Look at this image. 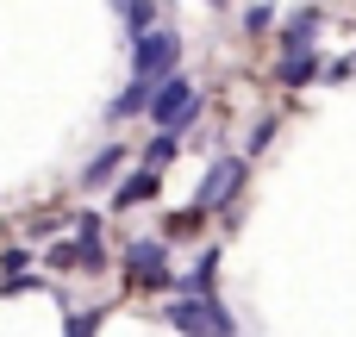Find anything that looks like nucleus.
<instances>
[{"label": "nucleus", "mask_w": 356, "mask_h": 337, "mask_svg": "<svg viewBox=\"0 0 356 337\" xmlns=\"http://www.w3.org/2000/svg\"><path fill=\"white\" fill-rule=\"evenodd\" d=\"M169 156H175V131H156V144L144 150V163H150V169L163 175V169H169Z\"/></svg>", "instance_id": "nucleus-13"}, {"label": "nucleus", "mask_w": 356, "mask_h": 337, "mask_svg": "<svg viewBox=\"0 0 356 337\" xmlns=\"http://www.w3.org/2000/svg\"><path fill=\"white\" fill-rule=\"evenodd\" d=\"M175 63H181V31H169V25H150V31H138V44H131V69H138L144 81L169 75Z\"/></svg>", "instance_id": "nucleus-2"}, {"label": "nucleus", "mask_w": 356, "mask_h": 337, "mask_svg": "<svg viewBox=\"0 0 356 337\" xmlns=\"http://www.w3.org/2000/svg\"><path fill=\"white\" fill-rule=\"evenodd\" d=\"M188 337H238V325H232V313L219 306V294H207V313H200V325Z\"/></svg>", "instance_id": "nucleus-7"}, {"label": "nucleus", "mask_w": 356, "mask_h": 337, "mask_svg": "<svg viewBox=\"0 0 356 337\" xmlns=\"http://www.w3.org/2000/svg\"><path fill=\"white\" fill-rule=\"evenodd\" d=\"M113 6H119V19H125V31H131V38L156 25V0H113Z\"/></svg>", "instance_id": "nucleus-9"}, {"label": "nucleus", "mask_w": 356, "mask_h": 337, "mask_svg": "<svg viewBox=\"0 0 356 337\" xmlns=\"http://www.w3.org/2000/svg\"><path fill=\"white\" fill-rule=\"evenodd\" d=\"M244 25H250V31H269V25H275V6H269V0H257V6L244 13Z\"/></svg>", "instance_id": "nucleus-15"}, {"label": "nucleus", "mask_w": 356, "mask_h": 337, "mask_svg": "<svg viewBox=\"0 0 356 337\" xmlns=\"http://www.w3.org/2000/svg\"><path fill=\"white\" fill-rule=\"evenodd\" d=\"M194 225H200V213H194V206H188V213H175V219H169V231H175V238H188V231H194Z\"/></svg>", "instance_id": "nucleus-16"}, {"label": "nucleus", "mask_w": 356, "mask_h": 337, "mask_svg": "<svg viewBox=\"0 0 356 337\" xmlns=\"http://www.w3.org/2000/svg\"><path fill=\"white\" fill-rule=\"evenodd\" d=\"M244 175H250V163H244V156H219V163L200 175L194 213H219V206H232V200H238V188H244Z\"/></svg>", "instance_id": "nucleus-3"}, {"label": "nucleus", "mask_w": 356, "mask_h": 337, "mask_svg": "<svg viewBox=\"0 0 356 337\" xmlns=\"http://www.w3.org/2000/svg\"><path fill=\"white\" fill-rule=\"evenodd\" d=\"M144 100H150V81L138 75V81H131V88H125V94L106 106V119H131V113H144Z\"/></svg>", "instance_id": "nucleus-10"}, {"label": "nucleus", "mask_w": 356, "mask_h": 337, "mask_svg": "<svg viewBox=\"0 0 356 337\" xmlns=\"http://www.w3.org/2000/svg\"><path fill=\"white\" fill-rule=\"evenodd\" d=\"M100 331V306H81L75 319H69V337H94Z\"/></svg>", "instance_id": "nucleus-14"}, {"label": "nucleus", "mask_w": 356, "mask_h": 337, "mask_svg": "<svg viewBox=\"0 0 356 337\" xmlns=\"http://www.w3.org/2000/svg\"><path fill=\"white\" fill-rule=\"evenodd\" d=\"M119 163H125V150H119V144H106V150H100V156L81 169V188H106V181L119 175Z\"/></svg>", "instance_id": "nucleus-8"}, {"label": "nucleus", "mask_w": 356, "mask_h": 337, "mask_svg": "<svg viewBox=\"0 0 356 337\" xmlns=\"http://www.w3.org/2000/svg\"><path fill=\"white\" fill-rule=\"evenodd\" d=\"M125 275H131L138 288H169V250H163L156 238H138V244L125 250Z\"/></svg>", "instance_id": "nucleus-4"}, {"label": "nucleus", "mask_w": 356, "mask_h": 337, "mask_svg": "<svg viewBox=\"0 0 356 337\" xmlns=\"http://www.w3.org/2000/svg\"><path fill=\"white\" fill-rule=\"evenodd\" d=\"M50 269H75V244H56L50 250Z\"/></svg>", "instance_id": "nucleus-18"}, {"label": "nucleus", "mask_w": 356, "mask_h": 337, "mask_svg": "<svg viewBox=\"0 0 356 337\" xmlns=\"http://www.w3.org/2000/svg\"><path fill=\"white\" fill-rule=\"evenodd\" d=\"M144 113L156 119V131H181V125H194V113H200V94H194V81L188 75H156L150 81V100H144Z\"/></svg>", "instance_id": "nucleus-1"}, {"label": "nucleus", "mask_w": 356, "mask_h": 337, "mask_svg": "<svg viewBox=\"0 0 356 337\" xmlns=\"http://www.w3.org/2000/svg\"><path fill=\"white\" fill-rule=\"evenodd\" d=\"M288 88H307V81H319V50L307 44V50H282V69H275Z\"/></svg>", "instance_id": "nucleus-6"}, {"label": "nucleus", "mask_w": 356, "mask_h": 337, "mask_svg": "<svg viewBox=\"0 0 356 337\" xmlns=\"http://www.w3.org/2000/svg\"><path fill=\"white\" fill-rule=\"evenodd\" d=\"M213 281H219V250H207V256L188 269V281H181V288H188V294H213Z\"/></svg>", "instance_id": "nucleus-12"}, {"label": "nucleus", "mask_w": 356, "mask_h": 337, "mask_svg": "<svg viewBox=\"0 0 356 337\" xmlns=\"http://www.w3.org/2000/svg\"><path fill=\"white\" fill-rule=\"evenodd\" d=\"M150 194H156V169H144V175H131V181H125V188L113 194V206L125 213V206H138V200H150Z\"/></svg>", "instance_id": "nucleus-11"}, {"label": "nucleus", "mask_w": 356, "mask_h": 337, "mask_svg": "<svg viewBox=\"0 0 356 337\" xmlns=\"http://www.w3.org/2000/svg\"><path fill=\"white\" fill-rule=\"evenodd\" d=\"M350 69H356V56H350Z\"/></svg>", "instance_id": "nucleus-19"}, {"label": "nucleus", "mask_w": 356, "mask_h": 337, "mask_svg": "<svg viewBox=\"0 0 356 337\" xmlns=\"http://www.w3.org/2000/svg\"><path fill=\"white\" fill-rule=\"evenodd\" d=\"M75 238H100V213H81L75 219Z\"/></svg>", "instance_id": "nucleus-17"}, {"label": "nucleus", "mask_w": 356, "mask_h": 337, "mask_svg": "<svg viewBox=\"0 0 356 337\" xmlns=\"http://www.w3.org/2000/svg\"><path fill=\"white\" fill-rule=\"evenodd\" d=\"M319 31H325V13H319V6H300V13L282 25V50H307V44H319Z\"/></svg>", "instance_id": "nucleus-5"}]
</instances>
